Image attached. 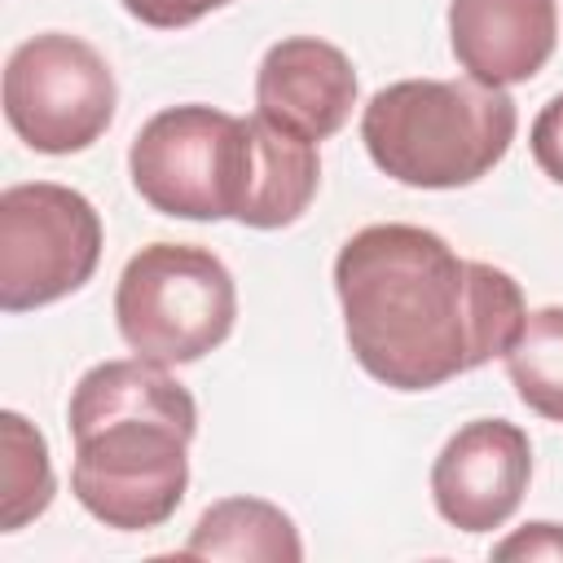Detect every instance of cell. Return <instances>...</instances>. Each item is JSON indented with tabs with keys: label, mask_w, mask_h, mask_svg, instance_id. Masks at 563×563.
I'll return each instance as SVG.
<instances>
[{
	"label": "cell",
	"mask_w": 563,
	"mask_h": 563,
	"mask_svg": "<svg viewBox=\"0 0 563 563\" xmlns=\"http://www.w3.org/2000/svg\"><path fill=\"white\" fill-rule=\"evenodd\" d=\"M356 365L391 391H427L506 356L528 308L519 282L462 260L422 224H365L334 255Z\"/></svg>",
	"instance_id": "1"
},
{
	"label": "cell",
	"mask_w": 563,
	"mask_h": 563,
	"mask_svg": "<svg viewBox=\"0 0 563 563\" xmlns=\"http://www.w3.org/2000/svg\"><path fill=\"white\" fill-rule=\"evenodd\" d=\"M132 189L176 220H238L246 229L295 224L321 185L317 145L211 106H167L141 123L128 150Z\"/></svg>",
	"instance_id": "2"
},
{
	"label": "cell",
	"mask_w": 563,
	"mask_h": 563,
	"mask_svg": "<svg viewBox=\"0 0 563 563\" xmlns=\"http://www.w3.org/2000/svg\"><path fill=\"white\" fill-rule=\"evenodd\" d=\"M75 501L106 528L145 532L176 515L189 488L194 396L154 361H101L70 391Z\"/></svg>",
	"instance_id": "3"
},
{
	"label": "cell",
	"mask_w": 563,
	"mask_h": 563,
	"mask_svg": "<svg viewBox=\"0 0 563 563\" xmlns=\"http://www.w3.org/2000/svg\"><path fill=\"white\" fill-rule=\"evenodd\" d=\"M519 128L506 88L479 79H400L361 110L374 167L413 189H457L488 176Z\"/></svg>",
	"instance_id": "4"
},
{
	"label": "cell",
	"mask_w": 563,
	"mask_h": 563,
	"mask_svg": "<svg viewBox=\"0 0 563 563\" xmlns=\"http://www.w3.org/2000/svg\"><path fill=\"white\" fill-rule=\"evenodd\" d=\"M238 321V286L224 260L194 242L141 246L114 286L123 343L154 365H189L216 352Z\"/></svg>",
	"instance_id": "5"
},
{
	"label": "cell",
	"mask_w": 563,
	"mask_h": 563,
	"mask_svg": "<svg viewBox=\"0 0 563 563\" xmlns=\"http://www.w3.org/2000/svg\"><path fill=\"white\" fill-rule=\"evenodd\" d=\"M114 70L79 35L22 40L4 66V119L35 154H79L114 119Z\"/></svg>",
	"instance_id": "6"
},
{
	"label": "cell",
	"mask_w": 563,
	"mask_h": 563,
	"mask_svg": "<svg viewBox=\"0 0 563 563\" xmlns=\"http://www.w3.org/2000/svg\"><path fill=\"white\" fill-rule=\"evenodd\" d=\"M101 260L97 207L57 180L0 194V308L31 312L75 295Z\"/></svg>",
	"instance_id": "7"
},
{
	"label": "cell",
	"mask_w": 563,
	"mask_h": 563,
	"mask_svg": "<svg viewBox=\"0 0 563 563\" xmlns=\"http://www.w3.org/2000/svg\"><path fill=\"white\" fill-rule=\"evenodd\" d=\"M532 479L528 431L506 418H475L457 427L431 462V501L444 523L462 532L501 528Z\"/></svg>",
	"instance_id": "8"
},
{
	"label": "cell",
	"mask_w": 563,
	"mask_h": 563,
	"mask_svg": "<svg viewBox=\"0 0 563 563\" xmlns=\"http://www.w3.org/2000/svg\"><path fill=\"white\" fill-rule=\"evenodd\" d=\"M356 106V70L317 35L277 40L255 70V114L312 145L330 141Z\"/></svg>",
	"instance_id": "9"
},
{
	"label": "cell",
	"mask_w": 563,
	"mask_h": 563,
	"mask_svg": "<svg viewBox=\"0 0 563 563\" xmlns=\"http://www.w3.org/2000/svg\"><path fill=\"white\" fill-rule=\"evenodd\" d=\"M554 40V0H449L453 57L479 84H528L550 62Z\"/></svg>",
	"instance_id": "10"
},
{
	"label": "cell",
	"mask_w": 563,
	"mask_h": 563,
	"mask_svg": "<svg viewBox=\"0 0 563 563\" xmlns=\"http://www.w3.org/2000/svg\"><path fill=\"white\" fill-rule=\"evenodd\" d=\"M185 559H238V563H299L303 541L295 519L264 497H224L207 506L180 550Z\"/></svg>",
	"instance_id": "11"
},
{
	"label": "cell",
	"mask_w": 563,
	"mask_h": 563,
	"mask_svg": "<svg viewBox=\"0 0 563 563\" xmlns=\"http://www.w3.org/2000/svg\"><path fill=\"white\" fill-rule=\"evenodd\" d=\"M501 361L515 396L532 413L563 422V308L550 303L528 312Z\"/></svg>",
	"instance_id": "12"
},
{
	"label": "cell",
	"mask_w": 563,
	"mask_h": 563,
	"mask_svg": "<svg viewBox=\"0 0 563 563\" xmlns=\"http://www.w3.org/2000/svg\"><path fill=\"white\" fill-rule=\"evenodd\" d=\"M0 532L26 528L53 501V462L44 435L18 413H0Z\"/></svg>",
	"instance_id": "13"
},
{
	"label": "cell",
	"mask_w": 563,
	"mask_h": 563,
	"mask_svg": "<svg viewBox=\"0 0 563 563\" xmlns=\"http://www.w3.org/2000/svg\"><path fill=\"white\" fill-rule=\"evenodd\" d=\"M528 145H532L537 167H541L554 185H563V92L550 97V101L541 106V114L532 119Z\"/></svg>",
	"instance_id": "14"
},
{
	"label": "cell",
	"mask_w": 563,
	"mask_h": 563,
	"mask_svg": "<svg viewBox=\"0 0 563 563\" xmlns=\"http://www.w3.org/2000/svg\"><path fill=\"white\" fill-rule=\"evenodd\" d=\"M136 22L154 26V31H180V26H194L198 18L224 9L229 0H119Z\"/></svg>",
	"instance_id": "15"
},
{
	"label": "cell",
	"mask_w": 563,
	"mask_h": 563,
	"mask_svg": "<svg viewBox=\"0 0 563 563\" xmlns=\"http://www.w3.org/2000/svg\"><path fill=\"white\" fill-rule=\"evenodd\" d=\"M497 559H563V523H523L515 537L493 545Z\"/></svg>",
	"instance_id": "16"
}]
</instances>
